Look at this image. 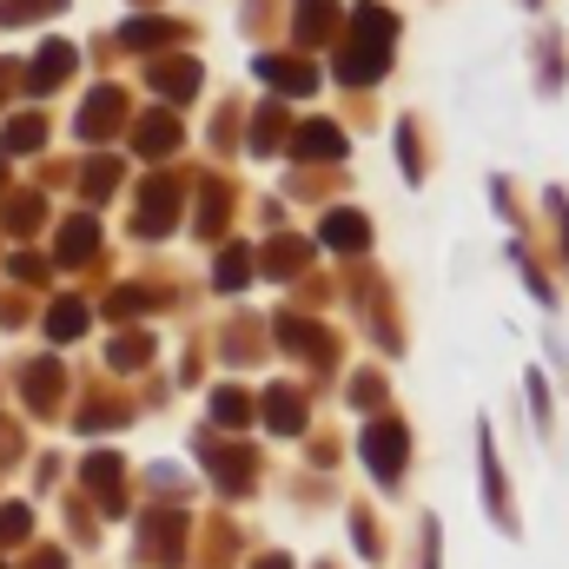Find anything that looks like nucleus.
<instances>
[{
    "instance_id": "nucleus-4",
    "label": "nucleus",
    "mask_w": 569,
    "mask_h": 569,
    "mask_svg": "<svg viewBox=\"0 0 569 569\" xmlns=\"http://www.w3.org/2000/svg\"><path fill=\"white\" fill-rule=\"evenodd\" d=\"M365 450H371V470H378V477H398V470H405V430L398 425H378L365 437Z\"/></svg>"
},
{
    "instance_id": "nucleus-2",
    "label": "nucleus",
    "mask_w": 569,
    "mask_h": 569,
    "mask_svg": "<svg viewBox=\"0 0 569 569\" xmlns=\"http://www.w3.org/2000/svg\"><path fill=\"white\" fill-rule=\"evenodd\" d=\"M120 113H127L120 87H100V93L87 100V113H80V133H87V140H107V133L120 127Z\"/></svg>"
},
{
    "instance_id": "nucleus-7",
    "label": "nucleus",
    "mask_w": 569,
    "mask_h": 569,
    "mask_svg": "<svg viewBox=\"0 0 569 569\" xmlns=\"http://www.w3.org/2000/svg\"><path fill=\"white\" fill-rule=\"evenodd\" d=\"M325 246H331V252H365V246H371V226H365L358 212H331V219H325Z\"/></svg>"
},
{
    "instance_id": "nucleus-10",
    "label": "nucleus",
    "mask_w": 569,
    "mask_h": 569,
    "mask_svg": "<svg viewBox=\"0 0 569 569\" xmlns=\"http://www.w3.org/2000/svg\"><path fill=\"white\" fill-rule=\"evenodd\" d=\"M172 199H179V192H172L166 179H152V186H146V212H140L146 232H166V226H172Z\"/></svg>"
},
{
    "instance_id": "nucleus-5",
    "label": "nucleus",
    "mask_w": 569,
    "mask_h": 569,
    "mask_svg": "<svg viewBox=\"0 0 569 569\" xmlns=\"http://www.w3.org/2000/svg\"><path fill=\"white\" fill-rule=\"evenodd\" d=\"M331 20H338V7H331V0H298V13H291L298 47H318V40L331 33Z\"/></svg>"
},
{
    "instance_id": "nucleus-3",
    "label": "nucleus",
    "mask_w": 569,
    "mask_h": 569,
    "mask_svg": "<svg viewBox=\"0 0 569 569\" xmlns=\"http://www.w3.org/2000/svg\"><path fill=\"white\" fill-rule=\"evenodd\" d=\"M67 73H73V47H67V40H47V53L33 60V73H27V87H33V93H53V87H60Z\"/></svg>"
},
{
    "instance_id": "nucleus-16",
    "label": "nucleus",
    "mask_w": 569,
    "mask_h": 569,
    "mask_svg": "<svg viewBox=\"0 0 569 569\" xmlns=\"http://www.w3.org/2000/svg\"><path fill=\"white\" fill-rule=\"evenodd\" d=\"M40 133H47L40 120H13V127H7V140H0V152H27V146H40Z\"/></svg>"
},
{
    "instance_id": "nucleus-11",
    "label": "nucleus",
    "mask_w": 569,
    "mask_h": 569,
    "mask_svg": "<svg viewBox=\"0 0 569 569\" xmlns=\"http://www.w3.org/2000/svg\"><path fill=\"white\" fill-rule=\"evenodd\" d=\"M152 87H159V93H192V87H199V67H192V60H159V67H152Z\"/></svg>"
},
{
    "instance_id": "nucleus-13",
    "label": "nucleus",
    "mask_w": 569,
    "mask_h": 569,
    "mask_svg": "<svg viewBox=\"0 0 569 569\" xmlns=\"http://www.w3.org/2000/svg\"><path fill=\"white\" fill-rule=\"evenodd\" d=\"M47 331H53V338H80V331H87V305H73V298H60V305L47 311Z\"/></svg>"
},
{
    "instance_id": "nucleus-12",
    "label": "nucleus",
    "mask_w": 569,
    "mask_h": 569,
    "mask_svg": "<svg viewBox=\"0 0 569 569\" xmlns=\"http://www.w3.org/2000/svg\"><path fill=\"white\" fill-rule=\"evenodd\" d=\"M120 40H127V47H166V40H179V27H172V20H127Z\"/></svg>"
},
{
    "instance_id": "nucleus-1",
    "label": "nucleus",
    "mask_w": 569,
    "mask_h": 569,
    "mask_svg": "<svg viewBox=\"0 0 569 569\" xmlns=\"http://www.w3.org/2000/svg\"><path fill=\"white\" fill-rule=\"evenodd\" d=\"M391 40H398V20L385 13V7H358L351 13V47L338 53V80H351V87H371L385 67H391Z\"/></svg>"
},
{
    "instance_id": "nucleus-22",
    "label": "nucleus",
    "mask_w": 569,
    "mask_h": 569,
    "mask_svg": "<svg viewBox=\"0 0 569 569\" xmlns=\"http://www.w3.org/2000/svg\"><path fill=\"white\" fill-rule=\"evenodd\" d=\"M266 569H284V563H266Z\"/></svg>"
},
{
    "instance_id": "nucleus-14",
    "label": "nucleus",
    "mask_w": 569,
    "mask_h": 569,
    "mask_svg": "<svg viewBox=\"0 0 569 569\" xmlns=\"http://www.w3.org/2000/svg\"><path fill=\"white\" fill-rule=\"evenodd\" d=\"M93 252V219H67L60 226V259H87Z\"/></svg>"
},
{
    "instance_id": "nucleus-6",
    "label": "nucleus",
    "mask_w": 569,
    "mask_h": 569,
    "mask_svg": "<svg viewBox=\"0 0 569 569\" xmlns=\"http://www.w3.org/2000/svg\"><path fill=\"white\" fill-rule=\"evenodd\" d=\"M291 152H298V159H338V152H345V133H338L331 120H311V127H298Z\"/></svg>"
},
{
    "instance_id": "nucleus-9",
    "label": "nucleus",
    "mask_w": 569,
    "mask_h": 569,
    "mask_svg": "<svg viewBox=\"0 0 569 569\" xmlns=\"http://www.w3.org/2000/svg\"><path fill=\"white\" fill-rule=\"evenodd\" d=\"M179 146V120L172 113H152V120H140V152L146 159H166Z\"/></svg>"
},
{
    "instance_id": "nucleus-20",
    "label": "nucleus",
    "mask_w": 569,
    "mask_h": 569,
    "mask_svg": "<svg viewBox=\"0 0 569 569\" xmlns=\"http://www.w3.org/2000/svg\"><path fill=\"white\" fill-rule=\"evenodd\" d=\"M298 259H305V246H272V272H298Z\"/></svg>"
},
{
    "instance_id": "nucleus-18",
    "label": "nucleus",
    "mask_w": 569,
    "mask_h": 569,
    "mask_svg": "<svg viewBox=\"0 0 569 569\" xmlns=\"http://www.w3.org/2000/svg\"><path fill=\"white\" fill-rule=\"evenodd\" d=\"M246 279H252V266H246V252H226V259H219V284L232 291V284H246Z\"/></svg>"
},
{
    "instance_id": "nucleus-8",
    "label": "nucleus",
    "mask_w": 569,
    "mask_h": 569,
    "mask_svg": "<svg viewBox=\"0 0 569 569\" xmlns=\"http://www.w3.org/2000/svg\"><path fill=\"white\" fill-rule=\"evenodd\" d=\"M259 73H266L272 87H284V93H311V87H318V73H311L305 60H259Z\"/></svg>"
},
{
    "instance_id": "nucleus-21",
    "label": "nucleus",
    "mask_w": 569,
    "mask_h": 569,
    "mask_svg": "<svg viewBox=\"0 0 569 569\" xmlns=\"http://www.w3.org/2000/svg\"><path fill=\"white\" fill-rule=\"evenodd\" d=\"M20 530H27V510H0V543L20 537Z\"/></svg>"
},
{
    "instance_id": "nucleus-15",
    "label": "nucleus",
    "mask_w": 569,
    "mask_h": 569,
    "mask_svg": "<svg viewBox=\"0 0 569 569\" xmlns=\"http://www.w3.org/2000/svg\"><path fill=\"white\" fill-rule=\"evenodd\" d=\"M67 0H0V20H40V13H60Z\"/></svg>"
},
{
    "instance_id": "nucleus-19",
    "label": "nucleus",
    "mask_w": 569,
    "mask_h": 569,
    "mask_svg": "<svg viewBox=\"0 0 569 569\" xmlns=\"http://www.w3.org/2000/svg\"><path fill=\"white\" fill-rule=\"evenodd\" d=\"M212 411H219V425H246V405H239V391H219V405H212Z\"/></svg>"
},
{
    "instance_id": "nucleus-17",
    "label": "nucleus",
    "mask_w": 569,
    "mask_h": 569,
    "mask_svg": "<svg viewBox=\"0 0 569 569\" xmlns=\"http://www.w3.org/2000/svg\"><path fill=\"white\" fill-rule=\"evenodd\" d=\"M266 418H272L279 430H298V425H305V411H298V405H291L284 391H272V405H266Z\"/></svg>"
}]
</instances>
